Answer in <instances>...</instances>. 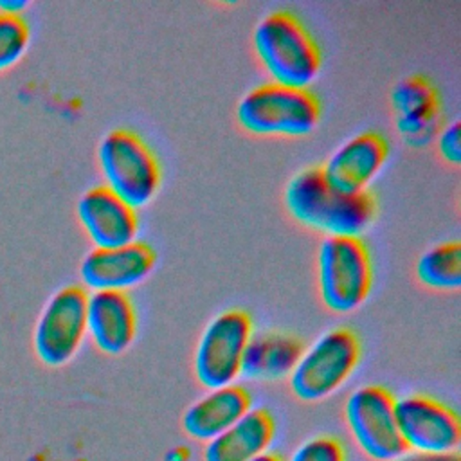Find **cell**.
Masks as SVG:
<instances>
[{
	"label": "cell",
	"mask_w": 461,
	"mask_h": 461,
	"mask_svg": "<svg viewBox=\"0 0 461 461\" xmlns=\"http://www.w3.org/2000/svg\"><path fill=\"white\" fill-rule=\"evenodd\" d=\"M418 281L438 292H452L461 285V245L459 241L438 243L427 249L416 263Z\"/></svg>",
	"instance_id": "19"
},
{
	"label": "cell",
	"mask_w": 461,
	"mask_h": 461,
	"mask_svg": "<svg viewBox=\"0 0 461 461\" xmlns=\"http://www.w3.org/2000/svg\"><path fill=\"white\" fill-rule=\"evenodd\" d=\"M252 333L250 315L243 310H225L214 315L194 348L193 373L196 382L205 389L236 384Z\"/></svg>",
	"instance_id": "8"
},
{
	"label": "cell",
	"mask_w": 461,
	"mask_h": 461,
	"mask_svg": "<svg viewBox=\"0 0 461 461\" xmlns=\"http://www.w3.org/2000/svg\"><path fill=\"white\" fill-rule=\"evenodd\" d=\"M288 214L324 238H362L376 214L371 193L344 194L333 189L321 167H306L295 173L285 187Z\"/></svg>",
	"instance_id": "1"
},
{
	"label": "cell",
	"mask_w": 461,
	"mask_h": 461,
	"mask_svg": "<svg viewBox=\"0 0 461 461\" xmlns=\"http://www.w3.org/2000/svg\"><path fill=\"white\" fill-rule=\"evenodd\" d=\"M250 409L252 396L238 384L207 389L184 411L182 429L191 439L207 443L232 427Z\"/></svg>",
	"instance_id": "16"
},
{
	"label": "cell",
	"mask_w": 461,
	"mask_h": 461,
	"mask_svg": "<svg viewBox=\"0 0 461 461\" xmlns=\"http://www.w3.org/2000/svg\"><path fill=\"white\" fill-rule=\"evenodd\" d=\"M155 261V250L139 240L117 249H92L79 265V277L90 292H128L149 277Z\"/></svg>",
	"instance_id": "11"
},
{
	"label": "cell",
	"mask_w": 461,
	"mask_h": 461,
	"mask_svg": "<svg viewBox=\"0 0 461 461\" xmlns=\"http://www.w3.org/2000/svg\"><path fill=\"white\" fill-rule=\"evenodd\" d=\"M344 423L357 448L371 461L407 456L394 418V396L375 384L353 389L344 403Z\"/></svg>",
	"instance_id": "7"
},
{
	"label": "cell",
	"mask_w": 461,
	"mask_h": 461,
	"mask_svg": "<svg viewBox=\"0 0 461 461\" xmlns=\"http://www.w3.org/2000/svg\"><path fill=\"white\" fill-rule=\"evenodd\" d=\"M86 335L104 355H121L135 340L137 313L126 292L86 294Z\"/></svg>",
	"instance_id": "14"
},
{
	"label": "cell",
	"mask_w": 461,
	"mask_h": 461,
	"mask_svg": "<svg viewBox=\"0 0 461 461\" xmlns=\"http://www.w3.org/2000/svg\"><path fill=\"white\" fill-rule=\"evenodd\" d=\"M301 351L303 342L290 333H252L243 353L240 376L250 382H277L288 378Z\"/></svg>",
	"instance_id": "18"
},
{
	"label": "cell",
	"mask_w": 461,
	"mask_h": 461,
	"mask_svg": "<svg viewBox=\"0 0 461 461\" xmlns=\"http://www.w3.org/2000/svg\"><path fill=\"white\" fill-rule=\"evenodd\" d=\"M400 461H459L457 454H445V456H403Z\"/></svg>",
	"instance_id": "24"
},
{
	"label": "cell",
	"mask_w": 461,
	"mask_h": 461,
	"mask_svg": "<svg viewBox=\"0 0 461 461\" xmlns=\"http://www.w3.org/2000/svg\"><path fill=\"white\" fill-rule=\"evenodd\" d=\"M321 119L319 99L308 90L263 83L236 104L238 124L259 137H304Z\"/></svg>",
	"instance_id": "4"
},
{
	"label": "cell",
	"mask_w": 461,
	"mask_h": 461,
	"mask_svg": "<svg viewBox=\"0 0 461 461\" xmlns=\"http://www.w3.org/2000/svg\"><path fill=\"white\" fill-rule=\"evenodd\" d=\"M394 418L405 452L414 456L457 454L461 425L454 409L427 394L394 398Z\"/></svg>",
	"instance_id": "9"
},
{
	"label": "cell",
	"mask_w": 461,
	"mask_h": 461,
	"mask_svg": "<svg viewBox=\"0 0 461 461\" xmlns=\"http://www.w3.org/2000/svg\"><path fill=\"white\" fill-rule=\"evenodd\" d=\"M103 187L133 211L146 207L158 193L160 166L155 153L133 131H108L97 146Z\"/></svg>",
	"instance_id": "5"
},
{
	"label": "cell",
	"mask_w": 461,
	"mask_h": 461,
	"mask_svg": "<svg viewBox=\"0 0 461 461\" xmlns=\"http://www.w3.org/2000/svg\"><path fill=\"white\" fill-rule=\"evenodd\" d=\"M283 461H346V448L337 438L319 434L301 441Z\"/></svg>",
	"instance_id": "21"
},
{
	"label": "cell",
	"mask_w": 461,
	"mask_h": 461,
	"mask_svg": "<svg viewBox=\"0 0 461 461\" xmlns=\"http://www.w3.org/2000/svg\"><path fill=\"white\" fill-rule=\"evenodd\" d=\"M252 461H283L277 454H274V452H265V454H261V456H258V457H254Z\"/></svg>",
	"instance_id": "25"
},
{
	"label": "cell",
	"mask_w": 461,
	"mask_h": 461,
	"mask_svg": "<svg viewBox=\"0 0 461 461\" xmlns=\"http://www.w3.org/2000/svg\"><path fill=\"white\" fill-rule=\"evenodd\" d=\"M31 31L23 16L0 13V70L13 67L27 50Z\"/></svg>",
	"instance_id": "20"
},
{
	"label": "cell",
	"mask_w": 461,
	"mask_h": 461,
	"mask_svg": "<svg viewBox=\"0 0 461 461\" xmlns=\"http://www.w3.org/2000/svg\"><path fill=\"white\" fill-rule=\"evenodd\" d=\"M86 337V290L63 286L45 303L32 335L36 357L49 367L68 364Z\"/></svg>",
	"instance_id": "10"
},
{
	"label": "cell",
	"mask_w": 461,
	"mask_h": 461,
	"mask_svg": "<svg viewBox=\"0 0 461 461\" xmlns=\"http://www.w3.org/2000/svg\"><path fill=\"white\" fill-rule=\"evenodd\" d=\"M252 47L270 83L303 88L319 77L321 49L303 22L290 11H272L254 27Z\"/></svg>",
	"instance_id": "2"
},
{
	"label": "cell",
	"mask_w": 461,
	"mask_h": 461,
	"mask_svg": "<svg viewBox=\"0 0 461 461\" xmlns=\"http://www.w3.org/2000/svg\"><path fill=\"white\" fill-rule=\"evenodd\" d=\"M276 436L272 414L252 407L232 427L203 443L202 461H252L270 450Z\"/></svg>",
	"instance_id": "17"
},
{
	"label": "cell",
	"mask_w": 461,
	"mask_h": 461,
	"mask_svg": "<svg viewBox=\"0 0 461 461\" xmlns=\"http://www.w3.org/2000/svg\"><path fill=\"white\" fill-rule=\"evenodd\" d=\"M76 214L94 249H117L137 241V211L103 185L79 196Z\"/></svg>",
	"instance_id": "13"
},
{
	"label": "cell",
	"mask_w": 461,
	"mask_h": 461,
	"mask_svg": "<svg viewBox=\"0 0 461 461\" xmlns=\"http://www.w3.org/2000/svg\"><path fill=\"white\" fill-rule=\"evenodd\" d=\"M29 7L27 0H0V13L22 16V13Z\"/></svg>",
	"instance_id": "23"
},
{
	"label": "cell",
	"mask_w": 461,
	"mask_h": 461,
	"mask_svg": "<svg viewBox=\"0 0 461 461\" xmlns=\"http://www.w3.org/2000/svg\"><path fill=\"white\" fill-rule=\"evenodd\" d=\"M389 148L376 131H364L344 140L324 162V180L344 194L366 193L387 162Z\"/></svg>",
	"instance_id": "12"
},
{
	"label": "cell",
	"mask_w": 461,
	"mask_h": 461,
	"mask_svg": "<svg viewBox=\"0 0 461 461\" xmlns=\"http://www.w3.org/2000/svg\"><path fill=\"white\" fill-rule=\"evenodd\" d=\"M360 340L349 328H331L303 348L288 385L304 403H317L335 394L360 362Z\"/></svg>",
	"instance_id": "3"
},
{
	"label": "cell",
	"mask_w": 461,
	"mask_h": 461,
	"mask_svg": "<svg viewBox=\"0 0 461 461\" xmlns=\"http://www.w3.org/2000/svg\"><path fill=\"white\" fill-rule=\"evenodd\" d=\"M459 122L454 121L443 126L436 135V148L443 160L452 166H459L461 162V144H459Z\"/></svg>",
	"instance_id": "22"
},
{
	"label": "cell",
	"mask_w": 461,
	"mask_h": 461,
	"mask_svg": "<svg viewBox=\"0 0 461 461\" xmlns=\"http://www.w3.org/2000/svg\"><path fill=\"white\" fill-rule=\"evenodd\" d=\"M371 256L362 238H324L317 250V288L333 313H351L369 297Z\"/></svg>",
	"instance_id": "6"
},
{
	"label": "cell",
	"mask_w": 461,
	"mask_h": 461,
	"mask_svg": "<svg viewBox=\"0 0 461 461\" xmlns=\"http://www.w3.org/2000/svg\"><path fill=\"white\" fill-rule=\"evenodd\" d=\"M396 131L412 146H425L438 128L439 97L423 76H407L391 90Z\"/></svg>",
	"instance_id": "15"
}]
</instances>
